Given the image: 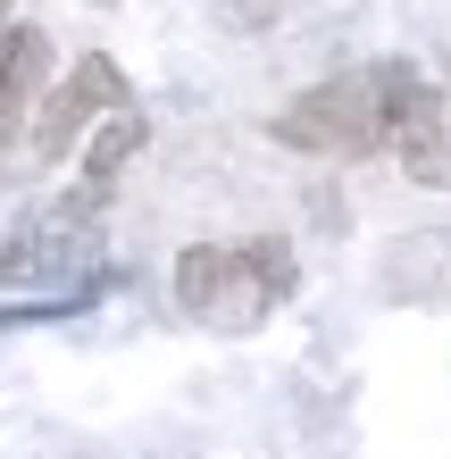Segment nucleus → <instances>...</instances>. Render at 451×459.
Segmentation results:
<instances>
[{"label":"nucleus","instance_id":"nucleus-1","mask_svg":"<svg viewBox=\"0 0 451 459\" xmlns=\"http://www.w3.org/2000/svg\"><path fill=\"white\" fill-rule=\"evenodd\" d=\"M293 284H301L293 242H276V234L193 242V251L176 259V301H184V317H201V326H218V334L268 326V309L293 301Z\"/></svg>","mask_w":451,"mask_h":459},{"label":"nucleus","instance_id":"nucleus-8","mask_svg":"<svg viewBox=\"0 0 451 459\" xmlns=\"http://www.w3.org/2000/svg\"><path fill=\"white\" fill-rule=\"evenodd\" d=\"M9 9H17V0H0V25H9Z\"/></svg>","mask_w":451,"mask_h":459},{"label":"nucleus","instance_id":"nucleus-7","mask_svg":"<svg viewBox=\"0 0 451 459\" xmlns=\"http://www.w3.org/2000/svg\"><path fill=\"white\" fill-rule=\"evenodd\" d=\"M143 143H151L143 109H117V117H109V126H100L92 143H84V184H75V201H92V209H100V201L117 193V176L134 168V151H143Z\"/></svg>","mask_w":451,"mask_h":459},{"label":"nucleus","instance_id":"nucleus-4","mask_svg":"<svg viewBox=\"0 0 451 459\" xmlns=\"http://www.w3.org/2000/svg\"><path fill=\"white\" fill-rule=\"evenodd\" d=\"M117 109H134V100H126L117 59L84 50V59H75V75L42 100V117H34V159H67V151H75V134H84L92 117H117Z\"/></svg>","mask_w":451,"mask_h":459},{"label":"nucleus","instance_id":"nucleus-5","mask_svg":"<svg viewBox=\"0 0 451 459\" xmlns=\"http://www.w3.org/2000/svg\"><path fill=\"white\" fill-rule=\"evenodd\" d=\"M100 218V209L92 201H59V209H42V218L34 226H25L17 242H0V284H34V276H75V267H84L92 259V226Z\"/></svg>","mask_w":451,"mask_h":459},{"label":"nucleus","instance_id":"nucleus-2","mask_svg":"<svg viewBox=\"0 0 451 459\" xmlns=\"http://www.w3.org/2000/svg\"><path fill=\"white\" fill-rule=\"evenodd\" d=\"M268 134L284 151H309V159H368V151H385L377 75H326V84H309L293 109H276Z\"/></svg>","mask_w":451,"mask_h":459},{"label":"nucleus","instance_id":"nucleus-6","mask_svg":"<svg viewBox=\"0 0 451 459\" xmlns=\"http://www.w3.org/2000/svg\"><path fill=\"white\" fill-rule=\"evenodd\" d=\"M42 67H50L42 25H0V151L25 134V109H34V92H42Z\"/></svg>","mask_w":451,"mask_h":459},{"label":"nucleus","instance_id":"nucleus-3","mask_svg":"<svg viewBox=\"0 0 451 459\" xmlns=\"http://www.w3.org/2000/svg\"><path fill=\"white\" fill-rule=\"evenodd\" d=\"M368 75H377L385 151L402 159V176L427 184V193H451V126H443V92H435L410 59H385V67H368Z\"/></svg>","mask_w":451,"mask_h":459}]
</instances>
